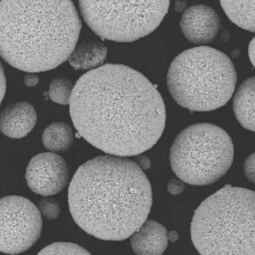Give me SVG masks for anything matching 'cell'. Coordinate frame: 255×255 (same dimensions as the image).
Masks as SVG:
<instances>
[{"label":"cell","mask_w":255,"mask_h":255,"mask_svg":"<svg viewBox=\"0 0 255 255\" xmlns=\"http://www.w3.org/2000/svg\"><path fill=\"white\" fill-rule=\"evenodd\" d=\"M73 124L93 146L118 156H136L162 135V97L140 72L107 64L86 73L74 85L70 102Z\"/></svg>","instance_id":"1"},{"label":"cell","mask_w":255,"mask_h":255,"mask_svg":"<svg viewBox=\"0 0 255 255\" xmlns=\"http://www.w3.org/2000/svg\"><path fill=\"white\" fill-rule=\"evenodd\" d=\"M151 184L137 164L125 157L100 156L82 165L68 189L70 213L89 235L122 241L147 220Z\"/></svg>","instance_id":"2"},{"label":"cell","mask_w":255,"mask_h":255,"mask_svg":"<svg viewBox=\"0 0 255 255\" xmlns=\"http://www.w3.org/2000/svg\"><path fill=\"white\" fill-rule=\"evenodd\" d=\"M81 29L72 0H1V56L21 71H48L68 60Z\"/></svg>","instance_id":"3"},{"label":"cell","mask_w":255,"mask_h":255,"mask_svg":"<svg viewBox=\"0 0 255 255\" xmlns=\"http://www.w3.org/2000/svg\"><path fill=\"white\" fill-rule=\"evenodd\" d=\"M191 240L200 254L255 255V191L230 185L195 211Z\"/></svg>","instance_id":"4"},{"label":"cell","mask_w":255,"mask_h":255,"mask_svg":"<svg viewBox=\"0 0 255 255\" xmlns=\"http://www.w3.org/2000/svg\"><path fill=\"white\" fill-rule=\"evenodd\" d=\"M167 81L170 95L180 106L193 111H211L231 99L237 73L226 54L200 46L183 51L173 60Z\"/></svg>","instance_id":"5"},{"label":"cell","mask_w":255,"mask_h":255,"mask_svg":"<svg viewBox=\"0 0 255 255\" xmlns=\"http://www.w3.org/2000/svg\"><path fill=\"white\" fill-rule=\"evenodd\" d=\"M234 156V143L226 131L215 125L199 124L186 128L175 138L170 162L184 183L206 186L227 174Z\"/></svg>","instance_id":"6"},{"label":"cell","mask_w":255,"mask_h":255,"mask_svg":"<svg viewBox=\"0 0 255 255\" xmlns=\"http://www.w3.org/2000/svg\"><path fill=\"white\" fill-rule=\"evenodd\" d=\"M84 21L97 35L131 42L158 28L170 0H79Z\"/></svg>","instance_id":"7"},{"label":"cell","mask_w":255,"mask_h":255,"mask_svg":"<svg viewBox=\"0 0 255 255\" xmlns=\"http://www.w3.org/2000/svg\"><path fill=\"white\" fill-rule=\"evenodd\" d=\"M0 251L15 255L28 251L39 239L43 223L39 209L26 198L6 196L0 200Z\"/></svg>","instance_id":"8"},{"label":"cell","mask_w":255,"mask_h":255,"mask_svg":"<svg viewBox=\"0 0 255 255\" xmlns=\"http://www.w3.org/2000/svg\"><path fill=\"white\" fill-rule=\"evenodd\" d=\"M25 178L33 192L47 197L56 195L66 187L70 169L67 161L59 154L42 152L30 159Z\"/></svg>","instance_id":"9"},{"label":"cell","mask_w":255,"mask_h":255,"mask_svg":"<svg viewBox=\"0 0 255 255\" xmlns=\"http://www.w3.org/2000/svg\"><path fill=\"white\" fill-rule=\"evenodd\" d=\"M217 13L206 4H195L184 10L180 27L189 42L205 44L215 39L220 28Z\"/></svg>","instance_id":"10"},{"label":"cell","mask_w":255,"mask_h":255,"mask_svg":"<svg viewBox=\"0 0 255 255\" xmlns=\"http://www.w3.org/2000/svg\"><path fill=\"white\" fill-rule=\"evenodd\" d=\"M37 115L34 107L26 102H19L4 108L0 116V128L4 135L21 138L35 127Z\"/></svg>","instance_id":"11"},{"label":"cell","mask_w":255,"mask_h":255,"mask_svg":"<svg viewBox=\"0 0 255 255\" xmlns=\"http://www.w3.org/2000/svg\"><path fill=\"white\" fill-rule=\"evenodd\" d=\"M168 232L155 221L146 220L130 236V245L137 255L163 254L168 247Z\"/></svg>","instance_id":"12"},{"label":"cell","mask_w":255,"mask_h":255,"mask_svg":"<svg viewBox=\"0 0 255 255\" xmlns=\"http://www.w3.org/2000/svg\"><path fill=\"white\" fill-rule=\"evenodd\" d=\"M233 108L239 124L255 132V76L245 80L234 96Z\"/></svg>","instance_id":"13"},{"label":"cell","mask_w":255,"mask_h":255,"mask_svg":"<svg viewBox=\"0 0 255 255\" xmlns=\"http://www.w3.org/2000/svg\"><path fill=\"white\" fill-rule=\"evenodd\" d=\"M107 54L106 45L101 42L88 41L77 45L68 61L74 69L90 70L103 64Z\"/></svg>","instance_id":"14"},{"label":"cell","mask_w":255,"mask_h":255,"mask_svg":"<svg viewBox=\"0 0 255 255\" xmlns=\"http://www.w3.org/2000/svg\"><path fill=\"white\" fill-rule=\"evenodd\" d=\"M220 3L232 22L255 33V0H220Z\"/></svg>","instance_id":"15"},{"label":"cell","mask_w":255,"mask_h":255,"mask_svg":"<svg viewBox=\"0 0 255 255\" xmlns=\"http://www.w3.org/2000/svg\"><path fill=\"white\" fill-rule=\"evenodd\" d=\"M74 140L71 127L63 122L48 125L42 134L43 144L47 149L52 152L67 151L72 146Z\"/></svg>","instance_id":"16"},{"label":"cell","mask_w":255,"mask_h":255,"mask_svg":"<svg viewBox=\"0 0 255 255\" xmlns=\"http://www.w3.org/2000/svg\"><path fill=\"white\" fill-rule=\"evenodd\" d=\"M74 88V84L70 80L65 77H58L50 84V99L55 103L63 106L70 104Z\"/></svg>","instance_id":"17"},{"label":"cell","mask_w":255,"mask_h":255,"mask_svg":"<svg viewBox=\"0 0 255 255\" xmlns=\"http://www.w3.org/2000/svg\"><path fill=\"white\" fill-rule=\"evenodd\" d=\"M38 255H88L85 248L72 243H54L43 248Z\"/></svg>","instance_id":"18"},{"label":"cell","mask_w":255,"mask_h":255,"mask_svg":"<svg viewBox=\"0 0 255 255\" xmlns=\"http://www.w3.org/2000/svg\"><path fill=\"white\" fill-rule=\"evenodd\" d=\"M49 197L50 196H47L40 200L38 202V209L41 215L45 218L48 220H54L60 215L61 209L58 202Z\"/></svg>","instance_id":"19"},{"label":"cell","mask_w":255,"mask_h":255,"mask_svg":"<svg viewBox=\"0 0 255 255\" xmlns=\"http://www.w3.org/2000/svg\"><path fill=\"white\" fill-rule=\"evenodd\" d=\"M244 171L247 179L255 184V152L250 154L245 159Z\"/></svg>","instance_id":"20"},{"label":"cell","mask_w":255,"mask_h":255,"mask_svg":"<svg viewBox=\"0 0 255 255\" xmlns=\"http://www.w3.org/2000/svg\"><path fill=\"white\" fill-rule=\"evenodd\" d=\"M185 188L184 182L180 179H172L168 182L167 190L172 195H177L183 192Z\"/></svg>","instance_id":"21"},{"label":"cell","mask_w":255,"mask_h":255,"mask_svg":"<svg viewBox=\"0 0 255 255\" xmlns=\"http://www.w3.org/2000/svg\"><path fill=\"white\" fill-rule=\"evenodd\" d=\"M136 156H137L136 158V163L142 170L149 169L150 167H151V162H150L149 158L142 154H138Z\"/></svg>","instance_id":"22"},{"label":"cell","mask_w":255,"mask_h":255,"mask_svg":"<svg viewBox=\"0 0 255 255\" xmlns=\"http://www.w3.org/2000/svg\"><path fill=\"white\" fill-rule=\"evenodd\" d=\"M39 78L36 75H28L24 77V84L28 87H34L37 85Z\"/></svg>","instance_id":"23"},{"label":"cell","mask_w":255,"mask_h":255,"mask_svg":"<svg viewBox=\"0 0 255 255\" xmlns=\"http://www.w3.org/2000/svg\"><path fill=\"white\" fill-rule=\"evenodd\" d=\"M248 53H249L250 61L255 68V36L250 42L249 48H248Z\"/></svg>","instance_id":"24"},{"label":"cell","mask_w":255,"mask_h":255,"mask_svg":"<svg viewBox=\"0 0 255 255\" xmlns=\"http://www.w3.org/2000/svg\"><path fill=\"white\" fill-rule=\"evenodd\" d=\"M1 101L3 99L4 95L6 93V78L4 76L3 69L1 68Z\"/></svg>","instance_id":"25"},{"label":"cell","mask_w":255,"mask_h":255,"mask_svg":"<svg viewBox=\"0 0 255 255\" xmlns=\"http://www.w3.org/2000/svg\"><path fill=\"white\" fill-rule=\"evenodd\" d=\"M168 241H170V242L174 243L179 239L178 234H177V232L175 231H170L168 232Z\"/></svg>","instance_id":"26"},{"label":"cell","mask_w":255,"mask_h":255,"mask_svg":"<svg viewBox=\"0 0 255 255\" xmlns=\"http://www.w3.org/2000/svg\"><path fill=\"white\" fill-rule=\"evenodd\" d=\"M184 5H185V4H184V2L181 1V0H179V1L176 2V4H175V9L179 12V11L183 10Z\"/></svg>","instance_id":"27"}]
</instances>
